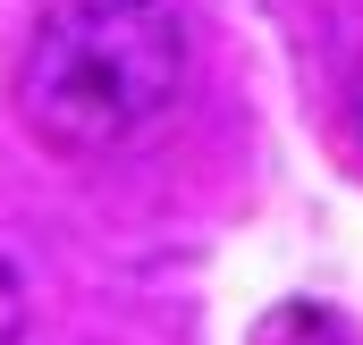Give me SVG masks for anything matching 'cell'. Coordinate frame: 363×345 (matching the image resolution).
<instances>
[{
  "label": "cell",
  "instance_id": "1",
  "mask_svg": "<svg viewBox=\"0 0 363 345\" xmlns=\"http://www.w3.org/2000/svg\"><path fill=\"white\" fill-rule=\"evenodd\" d=\"M186 85L169 0H51L17 51V118L51 152H110L144 135Z\"/></svg>",
  "mask_w": 363,
  "mask_h": 345
},
{
  "label": "cell",
  "instance_id": "2",
  "mask_svg": "<svg viewBox=\"0 0 363 345\" xmlns=\"http://www.w3.org/2000/svg\"><path fill=\"white\" fill-rule=\"evenodd\" d=\"M26 337V278H17V261L0 253V345Z\"/></svg>",
  "mask_w": 363,
  "mask_h": 345
},
{
  "label": "cell",
  "instance_id": "3",
  "mask_svg": "<svg viewBox=\"0 0 363 345\" xmlns=\"http://www.w3.org/2000/svg\"><path fill=\"white\" fill-rule=\"evenodd\" d=\"M347 127H355V144H363V68H355V93H347Z\"/></svg>",
  "mask_w": 363,
  "mask_h": 345
}]
</instances>
